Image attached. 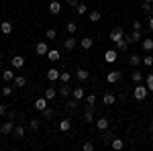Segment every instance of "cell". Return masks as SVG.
<instances>
[{
  "label": "cell",
  "instance_id": "6da1fadb",
  "mask_svg": "<svg viewBox=\"0 0 153 151\" xmlns=\"http://www.w3.org/2000/svg\"><path fill=\"white\" fill-rule=\"evenodd\" d=\"M147 86H143V84H137L135 86V90H133V96H135V100H139V102H143L145 98H147Z\"/></svg>",
  "mask_w": 153,
  "mask_h": 151
},
{
  "label": "cell",
  "instance_id": "7a4b0ae2",
  "mask_svg": "<svg viewBox=\"0 0 153 151\" xmlns=\"http://www.w3.org/2000/svg\"><path fill=\"white\" fill-rule=\"evenodd\" d=\"M12 131H14V123L12 121H6V123H2V127H0V133L2 135H12Z\"/></svg>",
  "mask_w": 153,
  "mask_h": 151
},
{
  "label": "cell",
  "instance_id": "3957f363",
  "mask_svg": "<svg viewBox=\"0 0 153 151\" xmlns=\"http://www.w3.org/2000/svg\"><path fill=\"white\" fill-rule=\"evenodd\" d=\"M117 57H118V51H117V49H108V51L104 53V61H106V63H114Z\"/></svg>",
  "mask_w": 153,
  "mask_h": 151
},
{
  "label": "cell",
  "instance_id": "277c9868",
  "mask_svg": "<svg viewBox=\"0 0 153 151\" xmlns=\"http://www.w3.org/2000/svg\"><path fill=\"white\" fill-rule=\"evenodd\" d=\"M120 39H125V33H123V29H120V27L112 29V33H110V41H112V43H117V41H120Z\"/></svg>",
  "mask_w": 153,
  "mask_h": 151
},
{
  "label": "cell",
  "instance_id": "5b68a950",
  "mask_svg": "<svg viewBox=\"0 0 153 151\" xmlns=\"http://www.w3.org/2000/svg\"><path fill=\"white\" fill-rule=\"evenodd\" d=\"M10 63H12V70H21L25 65V55H14Z\"/></svg>",
  "mask_w": 153,
  "mask_h": 151
},
{
  "label": "cell",
  "instance_id": "8992f818",
  "mask_svg": "<svg viewBox=\"0 0 153 151\" xmlns=\"http://www.w3.org/2000/svg\"><path fill=\"white\" fill-rule=\"evenodd\" d=\"M120 71H117V70H112V71H108V76H106V80H108V84H117L118 80H120Z\"/></svg>",
  "mask_w": 153,
  "mask_h": 151
},
{
  "label": "cell",
  "instance_id": "52a82bcc",
  "mask_svg": "<svg viewBox=\"0 0 153 151\" xmlns=\"http://www.w3.org/2000/svg\"><path fill=\"white\" fill-rule=\"evenodd\" d=\"M76 78L80 82H88V78H90V71L84 70V68H80V70H76Z\"/></svg>",
  "mask_w": 153,
  "mask_h": 151
},
{
  "label": "cell",
  "instance_id": "ba28073f",
  "mask_svg": "<svg viewBox=\"0 0 153 151\" xmlns=\"http://www.w3.org/2000/svg\"><path fill=\"white\" fill-rule=\"evenodd\" d=\"M71 96H74L76 100H82L84 96H86V92H84L82 86H76V88H71Z\"/></svg>",
  "mask_w": 153,
  "mask_h": 151
},
{
  "label": "cell",
  "instance_id": "9c48e42d",
  "mask_svg": "<svg viewBox=\"0 0 153 151\" xmlns=\"http://www.w3.org/2000/svg\"><path fill=\"white\" fill-rule=\"evenodd\" d=\"M49 12H51V14H59V12H61V2H59V0L49 2Z\"/></svg>",
  "mask_w": 153,
  "mask_h": 151
},
{
  "label": "cell",
  "instance_id": "30bf717a",
  "mask_svg": "<svg viewBox=\"0 0 153 151\" xmlns=\"http://www.w3.org/2000/svg\"><path fill=\"white\" fill-rule=\"evenodd\" d=\"M35 108L39 110V112H43V110L47 108V98H45V96H43V98H37L35 100Z\"/></svg>",
  "mask_w": 153,
  "mask_h": 151
},
{
  "label": "cell",
  "instance_id": "8fae6325",
  "mask_svg": "<svg viewBox=\"0 0 153 151\" xmlns=\"http://www.w3.org/2000/svg\"><path fill=\"white\" fill-rule=\"evenodd\" d=\"M12 84H14V88H25V86H27V78H25V76H14Z\"/></svg>",
  "mask_w": 153,
  "mask_h": 151
},
{
  "label": "cell",
  "instance_id": "7c38bea8",
  "mask_svg": "<svg viewBox=\"0 0 153 151\" xmlns=\"http://www.w3.org/2000/svg\"><path fill=\"white\" fill-rule=\"evenodd\" d=\"M45 57L49 59V61H59V57H61V53H59L57 49H49L47 51V55Z\"/></svg>",
  "mask_w": 153,
  "mask_h": 151
},
{
  "label": "cell",
  "instance_id": "4fadbf2b",
  "mask_svg": "<svg viewBox=\"0 0 153 151\" xmlns=\"http://www.w3.org/2000/svg\"><path fill=\"white\" fill-rule=\"evenodd\" d=\"M35 51H37V55H47V51H49V47H47V43H37V47H35Z\"/></svg>",
  "mask_w": 153,
  "mask_h": 151
},
{
  "label": "cell",
  "instance_id": "5bb4252c",
  "mask_svg": "<svg viewBox=\"0 0 153 151\" xmlns=\"http://www.w3.org/2000/svg\"><path fill=\"white\" fill-rule=\"evenodd\" d=\"M59 74H61V71H57L55 68H51V70H47V80L49 82H57L59 80Z\"/></svg>",
  "mask_w": 153,
  "mask_h": 151
},
{
  "label": "cell",
  "instance_id": "9a60e30c",
  "mask_svg": "<svg viewBox=\"0 0 153 151\" xmlns=\"http://www.w3.org/2000/svg\"><path fill=\"white\" fill-rule=\"evenodd\" d=\"M63 49H65V51H74V49H76V39H74V37L65 39V41H63Z\"/></svg>",
  "mask_w": 153,
  "mask_h": 151
},
{
  "label": "cell",
  "instance_id": "2e32d148",
  "mask_svg": "<svg viewBox=\"0 0 153 151\" xmlns=\"http://www.w3.org/2000/svg\"><path fill=\"white\" fill-rule=\"evenodd\" d=\"M12 137H14V139H23V137H25V129L21 127V125H14V131H12Z\"/></svg>",
  "mask_w": 153,
  "mask_h": 151
},
{
  "label": "cell",
  "instance_id": "e0dca14e",
  "mask_svg": "<svg viewBox=\"0 0 153 151\" xmlns=\"http://www.w3.org/2000/svg\"><path fill=\"white\" fill-rule=\"evenodd\" d=\"M70 129H71V121L70 118H63V121L59 123V131H61V133H68Z\"/></svg>",
  "mask_w": 153,
  "mask_h": 151
},
{
  "label": "cell",
  "instance_id": "ac0fdd59",
  "mask_svg": "<svg viewBox=\"0 0 153 151\" xmlns=\"http://www.w3.org/2000/svg\"><path fill=\"white\" fill-rule=\"evenodd\" d=\"M0 31H2L4 35H10V33H12V23H8V21L0 23Z\"/></svg>",
  "mask_w": 153,
  "mask_h": 151
},
{
  "label": "cell",
  "instance_id": "d6986e66",
  "mask_svg": "<svg viewBox=\"0 0 153 151\" xmlns=\"http://www.w3.org/2000/svg\"><path fill=\"white\" fill-rule=\"evenodd\" d=\"M125 39H127V43H137V41H139V39H141V33H139V31H133V33H131L129 37H125Z\"/></svg>",
  "mask_w": 153,
  "mask_h": 151
},
{
  "label": "cell",
  "instance_id": "ffe728a7",
  "mask_svg": "<svg viewBox=\"0 0 153 151\" xmlns=\"http://www.w3.org/2000/svg\"><path fill=\"white\" fill-rule=\"evenodd\" d=\"M96 127H98V131H102V133H104L106 129H108V118H104V116H102V118H98V121H96Z\"/></svg>",
  "mask_w": 153,
  "mask_h": 151
},
{
  "label": "cell",
  "instance_id": "44dd1931",
  "mask_svg": "<svg viewBox=\"0 0 153 151\" xmlns=\"http://www.w3.org/2000/svg\"><path fill=\"white\" fill-rule=\"evenodd\" d=\"M114 49H117V51H127V49H129L127 39H120V41H117V43H114Z\"/></svg>",
  "mask_w": 153,
  "mask_h": 151
},
{
  "label": "cell",
  "instance_id": "7402d4cb",
  "mask_svg": "<svg viewBox=\"0 0 153 151\" xmlns=\"http://www.w3.org/2000/svg\"><path fill=\"white\" fill-rule=\"evenodd\" d=\"M110 147H112V149H123V147H125V141L123 139H118V137H114V139L110 141Z\"/></svg>",
  "mask_w": 153,
  "mask_h": 151
},
{
  "label": "cell",
  "instance_id": "603a6c76",
  "mask_svg": "<svg viewBox=\"0 0 153 151\" xmlns=\"http://www.w3.org/2000/svg\"><path fill=\"white\" fill-rule=\"evenodd\" d=\"M141 47H143V51H153V39H143V43H141Z\"/></svg>",
  "mask_w": 153,
  "mask_h": 151
},
{
  "label": "cell",
  "instance_id": "cb8c5ba5",
  "mask_svg": "<svg viewBox=\"0 0 153 151\" xmlns=\"http://www.w3.org/2000/svg\"><path fill=\"white\" fill-rule=\"evenodd\" d=\"M114 100H117V98H114V94H110V92H106L104 96H102V102H104V104H114Z\"/></svg>",
  "mask_w": 153,
  "mask_h": 151
},
{
  "label": "cell",
  "instance_id": "d4e9b609",
  "mask_svg": "<svg viewBox=\"0 0 153 151\" xmlns=\"http://www.w3.org/2000/svg\"><path fill=\"white\" fill-rule=\"evenodd\" d=\"M88 19H90V23H98V21L102 19V14H100V10H92L88 14Z\"/></svg>",
  "mask_w": 153,
  "mask_h": 151
},
{
  "label": "cell",
  "instance_id": "484cf974",
  "mask_svg": "<svg viewBox=\"0 0 153 151\" xmlns=\"http://www.w3.org/2000/svg\"><path fill=\"white\" fill-rule=\"evenodd\" d=\"M80 45H82V49H90V47L94 45V39H90V37H84L82 41H80Z\"/></svg>",
  "mask_w": 153,
  "mask_h": 151
},
{
  "label": "cell",
  "instance_id": "4316f807",
  "mask_svg": "<svg viewBox=\"0 0 153 151\" xmlns=\"http://www.w3.org/2000/svg\"><path fill=\"white\" fill-rule=\"evenodd\" d=\"M2 80H4V82H12V80H14V71H12V70H4V71H2Z\"/></svg>",
  "mask_w": 153,
  "mask_h": 151
},
{
  "label": "cell",
  "instance_id": "83f0119b",
  "mask_svg": "<svg viewBox=\"0 0 153 151\" xmlns=\"http://www.w3.org/2000/svg\"><path fill=\"white\" fill-rule=\"evenodd\" d=\"M131 78H133V82H135V84H141V82H143V74L139 70H135L133 74H131Z\"/></svg>",
  "mask_w": 153,
  "mask_h": 151
},
{
  "label": "cell",
  "instance_id": "f1b7e54d",
  "mask_svg": "<svg viewBox=\"0 0 153 151\" xmlns=\"http://www.w3.org/2000/svg\"><path fill=\"white\" fill-rule=\"evenodd\" d=\"M70 80H71V74H70V71H61V74H59V82H61V84H68Z\"/></svg>",
  "mask_w": 153,
  "mask_h": 151
},
{
  "label": "cell",
  "instance_id": "f546056e",
  "mask_svg": "<svg viewBox=\"0 0 153 151\" xmlns=\"http://www.w3.org/2000/svg\"><path fill=\"white\" fill-rule=\"evenodd\" d=\"M65 31H68V33H70V35H74V33H76V31H78V25L74 23V21H70V23L65 25Z\"/></svg>",
  "mask_w": 153,
  "mask_h": 151
},
{
  "label": "cell",
  "instance_id": "4dcf8cb0",
  "mask_svg": "<svg viewBox=\"0 0 153 151\" xmlns=\"http://www.w3.org/2000/svg\"><path fill=\"white\" fill-rule=\"evenodd\" d=\"M141 61H143V59L139 57V55H131V57H129V65H133V68H137V65H139Z\"/></svg>",
  "mask_w": 153,
  "mask_h": 151
},
{
  "label": "cell",
  "instance_id": "1f68e13d",
  "mask_svg": "<svg viewBox=\"0 0 153 151\" xmlns=\"http://www.w3.org/2000/svg\"><path fill=\"white\" fill-rule=\"evenodd\" d=\"M43 96H45L47 100H53V98H55V88H45Z\"/></svg>",
  "mask_w": 153,
  "mask_h": 151
},
{
  "label": "cell",
  "instance_id": "d6a6232c",
  "mask_svg": "<svg viewBox=\"0 0 153 151\" xmlns=\"http://www.w3.org/2000/svg\"><path fill=\"white\" fill-rule=\"evenodd\" d=\"M78 104H80V100H76V98H71L70 102L65 104V108H68V110H76V108H78Z\"/></svg>",
  "mask_w": 153,
  "mask_h": 151
},
{
  "label": "cell",
  "instance_id": "836d02e7",
  "mask_svg": "<svg viewBox=\"0 0 153 151\" xmlns=\"http://www.w3.org/2000/svg\"><path fill=\"white\" fill-rule=\"evenodd\" d=\"M145 86H147L149 92H153V74H149V76L145 78Z\"/></svg>",
  "mask_w": 153,
  "mask_h": 151
},
{
  "label": "cell",
  "instance_id": "e575fe53",
  "mask_svg": "<svg viewBox=\"0 0 153 151\" xmlns=\"http://www.w3.org/2000/svg\"><path fill=\"white\" fill-rule=\"evenodd\" d=\"M29 129L31 131H39V118H31L29 121Z\"/></svg>",
  "mask_w": 153,
  "mask_h": 151
},
{
  "label": "cell",
  "instance_id": "d590c367",
  "mask_svg": "<svg viewBox=\"0 0 153 151\" xmlns=\"http://www.w3.org/2000/svg\"><path fill=\"white\" fill-rule=\"evenodd\" d=\"M45 37H47V39H55V37H57V29H47V31H45Z\"/></svg>",
  "mask_w": 153,
  "mask_h": 151
},
{
  "label": "cell",
  "instance_id": "8d00e7d4",
  "mask_svg": "<svg viewBox=\"0 0 153 151\" xmlns=\"http://www.w3.org/2000/svg\"><path fill=\"white\" fill-rule=\"evenodd\" d=\"M59 94H61L63 98H68V96H70V86H65V84H63V86L59 88Z\"/></svg>",
  "mask_w": 153,
  "mask_h": 151
},
{
  "label": "cell",
  "instance_id": "74e56055",
  "mask_svg": "<svg viewBox=\"0 0 153 151\" xmlns=\"http://www.w3.org/2000/svg\"><path fill=\"white\" fill-rule=\"evenodd\" d=\"M41 115H43V118H51V116L55 115V112H53V108H49V106H47V108H45Z\"/></svg>",
  "mask_w": 153,
  "mask_h": 151
},
{
  "label": "cell",
  "instance_id": "f35d334b",
  "mask_svg": "<svg viewBox=\"0 0 153 151\" xmlns=\"http://www.w3.org/2000/svg\"><path fill=\"white\" fill-rule=\"evenodd\" d=\"M76 10H78V14H86V10H88V6H86V4H82V2H80V4H78V6H76Z\"/></svg>",
  "mask_w": 153,
  "mask_h": 151
},
{
  "label": "cell",
  "instance_id": "ab89813d",
  "mask_svg": "<svg viewBox=\"0 0 153 151\" xmlns=\"http://www.w3.org/2000/svg\"><path fill=\"white\" fill-rule=\"evenodd\" d=\"M2 96H6V98L12 96V88H10V86H4V88H2Z\"/></svg>",
  "mask_w": 153,
  "mask_h": 151
},
{
  "label": "cell",
  "instance_id": "60d3db41",
  "mask_svg": "<svg viewBox=\"0 0 153 151\" xmlns=\"http://www.w3.org/2000/svg\"><path fill=\"white\" fill-rule=\"evenodd\" d=\"M143 63L151 68V65H153V55H145V57H143Z\"/></svg>",
  "mask_w": 153,
  "mask_h": 151
},
{
  "label": "cell",
  "instance_id": "b9f144b4",
  "mask_svg": "<svg viewBox=\"0 0 153 151\" xmlns=\"http://www.w3.org/2000/svg\"><path fill=\"white\" fill-rule=\"evenodd\" d=\"M112 139H114V137H112V133H110V131L106 129V131H104V137H102V141L106 143V141H112Z\"/></svg>",
  "mask_w": 153,
  "mask_h": 151
},
{
  "label": "cell",
  "instance_id": "7bdbcfd3",
  "mask_svg": "<svg viewBox=\"0 0 153 151\" xmlns=\"http://www.w3.org/2000/svg\"><path fill=\"white\" fill-rule=\"evenodd\" d=\"M82 149H84V151H94V145H92L90 141H86V143L82 145Z\"/></svg>",
  "mask_w": 153,
  "mask_h": 151
},
{
  "label": "cell",
  "instance_id": "ee69618b",
  "mask_svg": "<svg viewBox=\"0 0 153 151\" xmlns=\"http://www.w3.org/2000/svg\"><path fill=\"white\" fill-rule=\"evenodd\" d=\"M141 27H143L141 21H135V23H133V31H141Z\"/></svg>",
  "mask_w": 153,
  "mask_h": 151
},
{
  "label": "cell",
  "instance_id": "f6af8a7d",
  "mask_svg": "<svg viewBox=\"0 0 153 151\" xmlns=\"http://www.w3.org/2000/svg\"><path fill=\"white\" fill-rule=\"evenodd\" d=\"M88 104H96V94H88Z\"/></svg>",
  "mask_w": 153,
  "mask_h": 151
},
{
  "label": "cell",
  "instance_id": "bcb514c9",
  "mask_svg": "<svg viewBox=\"0 0 153 151\" xmlns=\"http://www.w3.org/2000/svg\"><path fill=\"white\" fill-rule=\"evenodd\" d=\"M147 27H149V31L153 33V14H149V21H147Z\"/></svg>",
  "mask_w": 153,
  "mask_h": 151
},
{
  "label": "cell",
  "instance_id": "7dc6e473",
  "mask_svg": "<svg viewBox=\"0 0 153 151\" xmlns=\"http://www.w3.org/2000/svg\"><path fill=\"white\" fill-rule=\"evenodd\" d=\"M6 115V104H0V116Z\"/></svg>",
  "mask_w": 153,
  "mask_h": 151
},
{
  "label": "cell",
  "instance_id": "c3c4849f",
  "mask_svg": "<svg viewBox=\"0 0 153 151\" xmlns=\"http://www.w3.org/2000/svg\"><path fill=\"white\" fill-rule=\"evenodd\" d=\"M118 100H120V102H125V100H127V94L120 92V94H118Z\"/></svg>",
  "mask_w": 153,
  "mask_h": 151
},
{
  "label": "cell",
  "instance_id": "681fc988",
  "mask_svg": "<svg viewBox=\"0 0 153 151\" xmlns=\"http://www.w3.org/2000/svg\"><path fill=\"white\" fill-rule=\"evenodd\" d=\"M65 2H68V4H70V6H78V4H80V2H78V0H65Z\"/></svg>",
  "mask_w": 153,
  "mask_h": 151
},
{
  "label": "cell",
  "instance_id": "f907efd6",
  "mask_svg": "<svg viewBox=\"0 0 153 151\" xmlns=\"http://www.w3.org/2000/svg\"><path fill=\"white\" fill-rule=\"evenodd\" d=\"M149 14H153V4H151V12H149Z\"/></svg>",
  "mask_w": 153,
  "mask_h": 151
},
{
  "label": "cell",
  "instance_id": "816d5d0a",
  "mask_svg": "<svg viewBox=\"0 0 153 151\" xmlns=\"http://www.w3.org/2000/svg\"><path fill=\"white\" fill-rule=\"evenodd\" d=\"M143 2H153V0H143Z\"/></svg>",
  "mask_w": 153,
  "mask_h": 151
},
{
  "label": "cell",
  "instance_id": "f5cc1de1",
  "mask_svg": "<svg viewBox=\"0 0 153 151\" xmlns=\"http://www.w3.org/2000/svg\"><path fill=\"white\" fill-rule=\"evenodd\" d=\"M151 131H153V121H151Z\"/></svg>",
  "mask_w": 153,
  "mask_h": 151
},
{
  "label": "cell",
  "instance_id": "db71d44e",
  "mask_svg": "<svg viewBox=\"0 0 153 151\" xmlns=\"http://www.w3.org/2000/svg\"><path fill=\"white\" fill-rule=\"evenodd\" d=\"M151 141H153V131H151Z\"/></svg>",
  "mask_w": 153,
  "mask_h": 151
},
{
  "label": "cell",
  "instance_id": "11a10c76",
  "mask_svg": "<svg viewBox=\"0 0 153 151\" xmlns=\"http://www.w3.org/2000/svg\"><path fill=\"white\" fill-rule=\"evenodd\" d=\"M0 70H2V61H0Z\"/></svg>",
  "mask_w": 153,
  "mask_h": 151
}]
</instances>
